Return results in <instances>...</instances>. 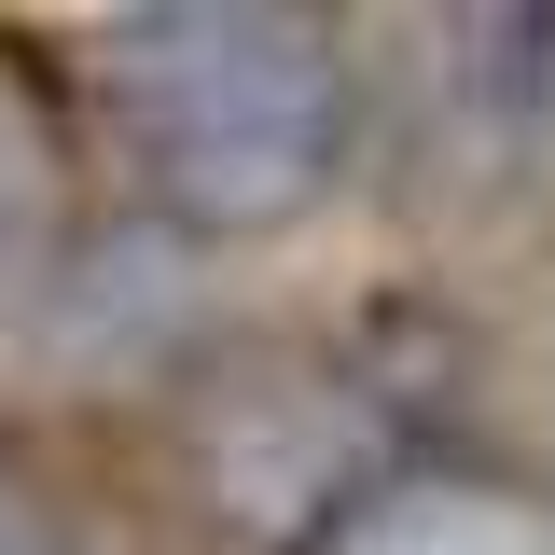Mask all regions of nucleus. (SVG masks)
Masks as SVG:
<instances>
[{
	"mask_svg": "<svg viewBox=\"0 0 555 555\" xmlns=\"http://www.w3.org/2000/svg\"><path fill=\"white\" fill-rule=\"evenodd\" d=\"M112 98L181 222H292L347 153V69L306 14H236V0L126 14Z\"/></svg>",
	"mask_w": 555,
	"mask_h": 555,
	"instance_id": "1",
	"label": "nucleus"
},
{
	"mask_svg": "<svg viewBox=\"0 0 555 555\" xmlns=\"http://www.w3.org/2000/svg\"><path fill=\"white\" fill-rule=\"evenodd\" d=\"M0 555H83V542H69L42 500H14V486H0Z\"/></svg>",
	"mask_w": 555,
	"mask_h": 555,
	"instance_id": "2",
	"label": "nucleus"
}]
</instances>
